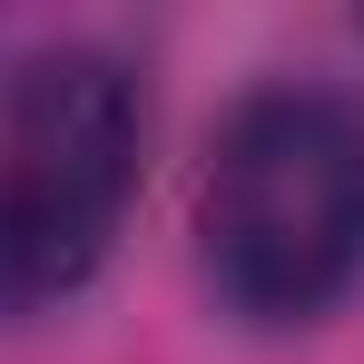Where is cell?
I'll list each match as a JSON object with an SVG mask.
<instances>
[{
    "instance_id": "2",
    "label": "cell",
    "mask_w": 364,
    "mask_h": 364,
    "mask_svg": "<svg viewBox=\"0 0 364 364\" xmlns=\"http://www.w3.org/2000/svg\"><path fill=\"white\" fill-rule=\"evenodd\" d=\"M148 99L109 50H40L0 99V325L60 315L138 197Z\"/></svg>"
},
{
    "instance_id": "1",
    "label": "cell",
    "mask_w": 364,
    "mask_h": 364,
    "mask_svg": "<svg viewBox=\"0 0 364 364\" xmlns=\"http://www.w3.org/2000/svg\"><path fill=\"white\" fill-rule=\"evenodd\" d=\"M197 266L246 325H315L364 276V99L276 79L227 109L197 178Z\"/></svg>"
}]
</instances>
